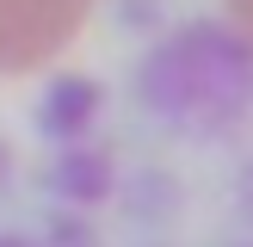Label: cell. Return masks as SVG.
I'll return each instance as SVG.
<instances>
[{
  "label": "cell",
  "mask_w": 253,
  "mask_h": 247,
  "mask_svg": "<svg viewBox=\"0 0 253 247\" xmlns=\"http://www.w3.org/2000/svg\"><path fill=\"white\" fill-rule=\"evenodd\" d=\"M86 6L93 0H0V68H25L49 56L81 25Z\"/></svg>",
  "instance_id": "cell-1"
},
{
  "label": "cell",
  "mask_w": 253,
  "mask_h": 247,
  "mask_svg": "<svg viewBox=\"0 0 253 247\" xmlns=\"http://www.w3.org/2000/svg\"><path fill=\"white\" fill-rule=\"evenodd\" d=\"M235 12H241V25L253 31V0H235Z\"/></svg>",
  "instance_id": "cell-2"
}]
</instances>
